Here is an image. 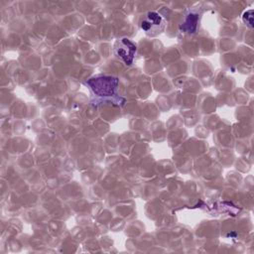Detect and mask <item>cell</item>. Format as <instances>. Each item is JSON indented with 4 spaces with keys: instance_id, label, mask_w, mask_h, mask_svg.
Listing matches in <instances>:
<instances>
[{
    "instance_id": "5",
    "label": "cell",
    "mask_w": 254,
    "mask_h": 254,
    "mask_svg": "<svg viewBox=\"0 0 254 254\" xmlns=\"http://www.w3.org/2000/svg\"><path fill=\"white\" fill-rule=\"evenodd\" d=\"M242 20L246 26H248L249 28H253V9L245 11L242 15Z\"/></svg>"
},
{
    "instance_id": "4",
    "label": "cell",
    "mask_w": 254,
    "mask_h": 254,
    "mask_svg": "<svg viewBox=\"0 0 254 254\" xmlns=\"http://www.w3.org/2000/svg\"><path fill=\"white\" fill-rule=\"evenodd\" d=\"M199 18H200V13H198L197 11H190L187 15L183 25L181 26V30L184 31V33H187L189 35L195 33Z\"/></svg>"
},
{
    "instance_id": "2",
    "label": "cell",
    "mask_w": 254,
    "mask_h": 254,
    "mask_svg": "<svg viewBox=\"0 0 254 254\" xmlns=\"http://www.w3.org/2000/svg\"><path fill=\"white\" fill-rule=\"evenodd\" d=\"M167 21L160 13L151 11L148 12L141 21L140 27L143 32L149 37L160 35L166 29Z\"/></svg>"
},
{
    "instance_id": "1",
    "label": "cell",
    "mask_w": 254,
    "mask_h": 254,
    "mask_svg": "<svg viewBox=\"0 0 254 254\" xmlns=\"http://www.w3.org/2000/svg\"><path fill=\"white\" fill-rule=\"evenodd\" d=\"M92 93L99 97L113 96L117 90L119 79L112 75H97L86 80Z\"/></svg>"
},
{
    "instance_id": "3",
    "label": "cell",
    "mask_w": 254,
    "mask_h": 254,
    "mask_svg": "<svg viewBox=\"0 0 254 254\" xmlns=\"http://www.w3.org/2000/svg\"><path fill=\"white\" fill-rule=\"evenodd\" d=\"M137 53V46L128 38H120L114 44V54L126 65L132 64Z\"/></svg>"
}]
</instances>
